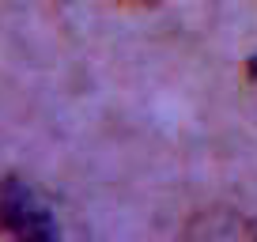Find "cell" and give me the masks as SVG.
<instances>
[{
	"label": "cell",
	"instance_id": "1",
	"mask_svg": "<svg viewBox=\"0 0 257 242\" xmlns=\"http://www.w3.org/2000/svg\"><path fill=\"white\" fill-rule=\"evenodd\" d=\"M0 234L27 242H42L57 234L46 204H38V197L19 178H0Z\"/></svg>",
	"mask_w": 257,
	"mask_h": 242
},
{
	"label": "cell",
	"instance_id": "2",
	"mask_svg": "<svg viewBox=\"0 0 257 242\" xmlns=\"http://www.w3.org/2000/svg\"><path fill=\"white\" fill-rule=\"evenodd\" d=\"M249 80L257 83V57H249Z\"/></svg>",
	"mask_w": 257,
	"mask_h": 242
},
{
	"label": "cell",
	"instance_id": "3",
	"mask_svg": "<svg viewBox=\"0 0 257 242\" xmlns=\"http://www.w3.org/2000/svg\"><path fill=\"white\" fill-rule=\"evenodd\" d=\"M121 4H137V8H144V4H155V0H121Z\"/></svg>",
	"mask_w": 257,
	"mask_h": 242
}]
</instances>
